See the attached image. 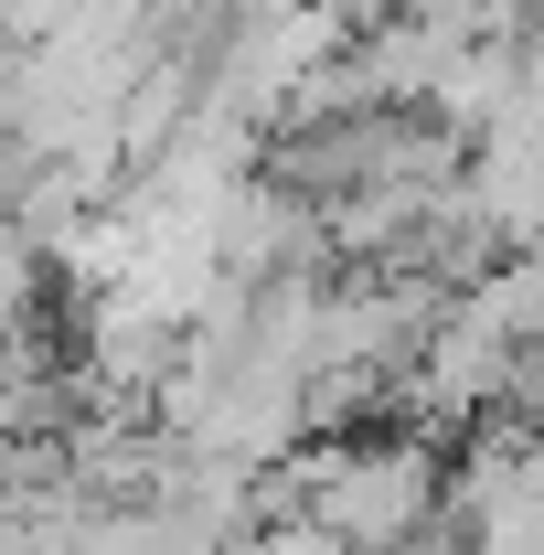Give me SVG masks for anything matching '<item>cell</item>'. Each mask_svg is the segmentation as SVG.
Here are the masks:
<instances>
[{
  "label": "cell",
  "instance_id": "obj_2",
  "mask_svg": "<svg viewBox=\"0 0 544 555\" xmlns=\"http://www.w3.org/2000/svg\"><path fill=\"white\" fill-rule=\"evenodd\" d=\"M235 555H352L321 524V513H277V524H257V534H235Z\"/></svg>",
  "mask_w": 544,
  "mask_h": 555
},
{
  "label": "cell",
  "instance_id": "obj_1",
  "mask_svg": "<svg viewBox=\"0 0 544 555\" xmlns=\"http://www.w3.org/2000/svg\"><path fill=\"white\" fill-rule=\"evenodd\" d=\"M22 321H43V235L22 214H0V343Z\"/></svg>",
  "mask_w": 544,
  "mask_h": 555
}]
</instances>
